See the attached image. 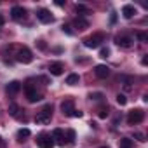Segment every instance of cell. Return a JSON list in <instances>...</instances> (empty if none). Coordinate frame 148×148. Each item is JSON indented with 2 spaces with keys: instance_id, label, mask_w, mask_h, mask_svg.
<instances>
[{
  "instance_id": "26",
  "label": "cell",
  "mask_w": 148,
  "mask_h": 148,
  "mask_svg": "<svg viewBox=\"0 0 148 148\" xmlns=\"http://www.w3.org/2000/svg\"><path fill=\"white\" fill-rule=\"evenodd\" d=\"M134 139H138L139 143H145L146 139H145V134H141V132H134Z\"/></svg>"
},
{
  "instance_id": "14",
  "label": "cell",
  "mask_w": 148,
  "mask_h": 148,
  "mask_svg": "<svg viewBox=\"0 0 148 148\" xmlns=\"http://www.w3.org/2000/svg\"><path fill=\"white\" fill-rule=\"evenodd\" d=\"M134 14H136V9H134L132 5H124V7H122V16H124L125 19H131Z\"/></svg>"
},
{
  "instance_id": "8",
  "label": "cell",
  "mask_w": 148,
  "mask_h": 148,
  "mask_svg": "<svg viewBox=\"0 0 148 148\" xmlns=\"http://www.w3.org/2000/svg\"><path fill=\"white\" fill-rule=\"evenodd\" d=\"M115 44L122 49H131L132 47V38L131 37H117L115 38Z\"/></svg>"
},
{
  "instance_id": "20",
  "label": "cell",
  "mask_w": 148,
  "mask_h": 148,
  "mask_svg": "<svg viewBox=\"0 0 148 148\" xmlns=\"http://www.w3.org/2000/svg\"><path fill=\"white\" fill-rule=\"evenodd\" d=\"M18 136L19 138H28L30 136V129H19L18 131Z\"/></svg>"
},
{
  "instance_id": "5",
  "label": "cell",
  "mask_w": 148,
  "mask_h": 148,
  "mask_svg": "<svg viewBox=\"0 0 148 148\" xmlns=\"http://www.w3.org/2000/svg\"><path fill=\"white\" fill-rule=\"evenodd\" d=\"M37 145H38L40 148H52V146H54V141H52V138H51L49 134H40V136L37 138Z\"/></svg>"
},
{
  "instance_id": "25",
  "label": "cell",
  "mask_w": 148,
  "mask_h": 148,
  "mask_svg": "<svg viewBox=\"0 0 148 148\" xmlns=\"http://www.w3.org/2000/svg\"><path fill=\"white\" fill-rule=\"evenodd\" d=\"M89 98H91V99H96V101H99V99L103 98V94H101V92H91V94H89Z\"/></svg>"
},
{
  "instance_id": "3",
  "label": "cell",
  "mask_w": 148,
  "mask_h": 148,
  "mask_svg": "<svg viewBox=\"0 0 148 148\" xmlns=\"http://www.w3.org/2000/svg\"><path fill=\"white\" fill-rule=\"evenodd\" d=\"M16 59H18L19 63L28 64V63L33 61V54H32V51H30L28 47H21V49L18 51V54H16Z\"/></svg>"
},
{
  "instance_id": "15",
  "label": "cell",
  "mask_w": 148,
  "mask_h": 148,
  "mask_svg": "<svg viewBox=\"0 0 148 148\" xmlns=\"http://www.w3.org/2000/svg\"><path fill=\"white\" fill-rule=\"evenodd\" d=\"M52 138L56 139V143H58V145L64 146V134H63V131H61V129H54V132H52Z\"/></svg>"
},
{
  "instance_id": "2",
  "label": "cell",
  "mask_w": 148,
  "mask_h": 148,
  "mask_svg": "<svg viewBox=\"0 0 148 148\" xmlns=\"http://www.w3.org/2000/svg\"><path fill=\"white\" fill-rule=\"evenodd\" d=\"M143 119H145V112L139 110V108H136V110H131V112H129V115H127V124H129V125H136V124L143 122Z\"/></svg>"
},
{
  "instance_id": "33",
  "label": "cell",
  "mask_w": 148,
  "mask_h": 148,
  "mask_svg": "<svg viewBox=\"0 0 148 148\" xmlns=\"http://www.w3.org/2000/svg\"><path fill=\"white\" fill-rule=\"evenodd\" d=\"M2 23H4V18H2V16H0V25H2Z\"/></svg>"
},
{
  "instance_id": "32",
  "label": "cell",
  "mask_w": 148,
  "mask_h": 148,
  "mask_svg": "<svg viewBox=\"0 0 148 148\" xmlns=\"http://www.w3.org/2000/svg\"><path fill=\"white\" fill-rule=\"evenodd\" d=\"M56 5H59V7H61V5H64V2H63V0H56Z\"/></svg>"
},
{
  "instance_id": "9",
  "label": "cell",
  "mask_w": 148,
  "mask_h": 148,
  "mask_svg": "<svg viewBox=\"0 0 148 148\" xmlns=\"http://www.w3.org/2000/svg\"><path fill=\"white\" fill-rule=\"evenodd\" d=\"M5 91H7V94H9V96H16V94L21 91V84H19L18 80H12V82H9V84H7Z\"/></svg>"
},
{
  "instance_id": "23",
  "label": "cell",
  "mask_w": 148,
  "mask_h": 148,
  "mask_svg": "<svg viewBox=\"0 0 148 148\" xmlns=\"http://www.w3.org/2000/svg\"><path fill=\"white\" fill-rule=\"evenodd\" d=\"M66 134H68V145H73V141H75V132H73V131H68Z\"/></svg>"
},
{
  "instance_id": "21",
  "label": "cell",
  "mask_w": 148,
  "mask_h": 148,
  "mask_svg": "<svg viewBox=\"0 0 148 148\" xmlns=\"http://www.w3.org/2000/svg\"><path fill=\"white\" fill-rule=\"evenodd\" d=\"M136 37H138L141 42H146V40H148V35H146L145 32H138V33H136Z\"/></svg>"
},
{
  "instance_id": "13",
  "label": "cell",
  "mask_w": 148,
  "mask_h": 148,
  "mask_svg": "<svg viewBox=\"0 0 148 148\" xmlns=\"http://www.w3.org/2000/svg\"><path fill=\"white\" fill-rule=\"evenodd\" d=\"M63 70H64V66L61 64V63H52L51 66H49V71H51V75H61L63 73Z\"/></svg>"
},
{
  "instance_id": "29",
  "label": "cell",
  "mask_w": 148,
  "mask_h": 148,
  "mask_svg": "<svg viewBox=\"0 0 148 148\" xmlns=\"http://www.w3.org/2000/svg\"><path fill=\"white\" fill-rule=\"evenodd\" d=\"M37 45H38V49H42V51H45V49H47V45H45V42H44V40H38V42H37Z\"/></svg>"
},
{
  "instance_id": "1",
  "label": "cell",
  "mask_w": 148,
  "mask_h": 148,
  "mask_svg": "<svg viewBox=\"0 0 148 148\" xmlns=\"http://www.w3.org/2000/svg\"><path fill=\"white\" fill-rule=\"evenodd\" d=\"M51 117H52V106L51 105H45L35 117V122L37 124H47L51 122Z\"/></svg>"
},
{
  "instance_id": "10",
  "label": "cell",
  "mask_w": 148,
  "mask_h": 148,
  "mask_svg": "<svg viewBox=\"0 0 148 148\" xmlns=\"http://www.w3.org/2000/svg\"><path fill=\"white\" fill-rule=\"evenodd\" d=\"M25 92H26V98H28V101H30V103H37V101H40V99H42V96H40L35 89H32L30 86L25 89Z\"/></svg>"
},
{
  "instance_id": "34",
  "label": "cell",
  "mask_w": 148,
  "mask_h": 148,
  "mask_svg": "<svg viewBox=\"0 0 148 148\" xmlns=\"http://www.w3.org/2000/svg\"><path fill=\"white\" fill-rule=\"evenodd\" d=\"M0 145H2V138H0Z\"/></svg>"
},
{
  "instance_id": "17",
  "label": "cell",
  "mask_w": 148,
  "mask_h": 148,
  "mask_svg": "<svg viewBox=\"0 0 148 148\" xmlns=\"http://www.w3.org/2000/svg\"><path fill=\"white\" fill-rule=\"evenodd\" d=\"M119 148H132V139L129 138H122L119 143Z\"/></svg>"
},
{
  "instance_id": "35",
  "label": "cell",
  "mask_w": 148,
  "mask_h": 148,
  "mask_svg": "<svg viewBox=\"0 0 148 148\" xmlns=\"http://www.w3.org/2000/svg\"><path fill=\"white\" fill-rule=\"evenodd\" d=\"M101 148H108V146H101Z\"/></svg>"
},
{
  "instance_id": "16",
  "label": "cell",
  "mask_w": 148,
  "mask_h": 148,
  "mask_svg": "<svg viewBox=\"0 0 148 148\" xmlns=\"http://www.w3.org/2000/svg\"><path fill=\"white\" fill-rule=\"evenodd\" d=\"M79 82H80V77L77 75V73H71V75L66 77V84L68 86H77Z\"/></svg>"
},
{
  "instance_id": "27",
  "label": "cell",
  "mask_w": 148,
  "mask_h": 148,
  "mask_svg": "<svg viewBox=\"0 0 148 148\" xmlns=\"http://www.w3.org/2000/svg\"><path fill=\"white\" fill-rule=\"evenodd\" d=\"M99 56H101V58H108V56H110V49H106V47H103V49L99 51Z\"/></svg>"
},
{
  "instance_id": "18",
  "label": "cell",
  "mask_w": 148,
  "mask_h": 148,
  "mask_svg": "<svg viewBox=\"0 0 148 148\" xmlns=\"http://www.w3.org/2000/svg\"><path fill=\"white\" fill-rule=\"evenodd\" d=\"M75 26H77L79 30H86V28H89V23H87L86 19H82V18H79V19L75 21Z\"/></svg>"
},
{
  "instance_id": "22",
  "label": "cell",
  "mask_w": 148,
  "mask_h": 148,
  "mask_svg": "<svg viewBox=\"0 0 148 148\" xmlns=\"http://www.w3.org/2000/svg\"><path fill=\"white\" fill-rule=\"evenodd\" d=\"M117 103H119V105H125V103H127V98H125L124 94H117Z\"/></svg>"
},
{
  "instance_id": "24",
  "label": "cell",
  "mask_w": 148,
  "mask_h": 148,
  "mask_svg": "<svg viewBox=\"0 0 148 148\" xmlns=\"http://www.w3.org/2000/svg\"><path fill=\"white\" fill-rule=\"evenodd\" d=\"M77 12H82V16H86V14H89V9L84 5H77Z\"/></svg>"
},
{
  "instance_id": "7",
  "label": "cell",
  "mask_w": 148,
  "mask_h": 148,
  "mask_svg": "<svg viewBox=\"0 0 148 148\" xmlns=\"http://www.w3.org/2000/svg\"><path fill=\"white\" fill-rule=\"evenodd\" d=\"M25 16H26V11H25L23 7H19V5H14V7L11 9V18H12V19L19 21V19H23Z\"/></svg>"
},
{
  "instance_id": "4",
  "label": "cell",
  "mask_w": 148,
  "mask_h": 148,
  "mask_svg": "<svg viewBox=\"0 0 148 148\" xmlns=\"http://www.w3.org/2000/svg\"><path fill=\"white\" fill-rule=\"evenodd\" d=\"M101 42H103V35H101V33H96V35H92V37H87V38L84 40V45H86V47H91V49H96V47L101 45Z\"/></svg>"
},
{
  "instance_id": "28",
  "label": "cell",
  "mask_w": 148,
  "mask_h": 148,
  "mask_svg": "<svg viewBox=\"0 0 148 148\" xmlns=\"http://www.w3.org/2000/svg\"><path fill=\"white\" fill-rule=\"evenodd\" d=\"M98 115H99V119H105V117H108V108H101Z\"/></svg>"
},
{
  "instance_id": "30",
  "label": "cell",
  "mask_w": 148,
  "mask_h": 148,
  "mask_svg": "<svg viewBox=\"0 0 148 148\" xmlns=\"http://www.w3.org/2000/svg\"><path fill=\"white\" fill-rule=\"evenodd\" d=\"M63 32H66L68 35H71L73 32H71V26H68V25H63Z\"/></svg>"
},
{
  "instance_id": "6",
  "label": "cell",
  "mask_w": 148,
  "mask_h": 148,
  "mask_svg": "<svg viewBox=\"0 0 148 148\" xmlns=\"http://www.w3.org/2000/svg\"><path fill=\"white\" fill-rule=\"evenodd\" d=\"M37 19L42 21V23H52V21H54L52 14H51L47 9H38V11H37Z\"/></svg>"
},
{
  "instance_id": "12",
  "label": "cell",
  "mask_w": 148,
  "mask_h": 148,
  "mask_svg": "<svg viewBox=\"0 0 148 148\" xmlns=\"http://www.w3.org/2000/svg\"><path fill=\"white\" fill-rule=\"evenodd\" d=\"M61 110H63V113L64 115H71L73 113V99H64L63 103H61Z\"/></svg>"
},
{
  "instance_id": "11",
  "label": "cell",
  "mask_w": 148,
  "mask_h": 148,
  "mask_svg": "<svg viewBox=\"0 0 148 148\" xmlns=\"http://www.w3.org/2000/svg\"><path fill=\"white\" fill-rule=\"evenodd\" d=\"M94 73H96V77H99V79H106L110 75V68L106 64H98L94 68Z\"/></svg>"
},
{
  "instance_id": "19",
  "label": "cell",
  "mask_w": 148,
  "mask_h": 148,
  "mask_svg": "<svg viewBox=\"0 0 148 148\" xmlns=\"http://www.w3.org/2000/svg\"><path fill=\"white\" fill-rule=\"evenodd\" d=\"M9 113H11L12 117H18V113H19V106H18L16 103H12V105H9Z\"/></svg>"
},
{
  "instance_id": "31",
  "label": "cell",
  "mask_w": 148,
  "mask_h": 148,
  "mask_svg": "<svg viewBox=\"0 0 148 148\" xmlns=\"http://www.w3.org/2000/svg\"><path fill=\"white\" fill-rule=\"evenodd\" d=\"M70 117H82V112H80V110H73V113H71Z\"/></svg>"
}]
</instances>
